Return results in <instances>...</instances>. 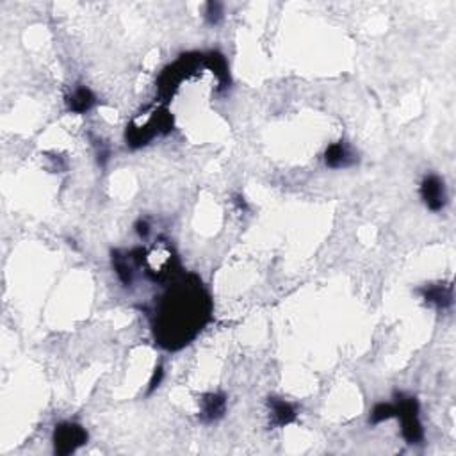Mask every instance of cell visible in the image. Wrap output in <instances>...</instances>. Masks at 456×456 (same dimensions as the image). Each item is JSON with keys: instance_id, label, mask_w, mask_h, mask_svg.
<instances>
[{"instance_id": "6da1fadb", "label": "cell", "mask_w": 456, "mask_h": 456, "mask_svg": "<svg viewBox=\"0 0 456 456\" xmlns=\"http://www.w3.org/2000/svg\"><path fill=\"white\" fill-rule=\"evenodd\" d=\"M202 305H209V298L202 296V287L196 289L191 298H185V289L171 291L155 312L159 314V321H155L159 344L167 349L187 344L209 317V310H202Z\"/></svg>"}, {"instance_id": "7a4b0ae2", "label": "cell", "mask_w": 456, "mask_h": 456, "mask_svg": "<svg viewBox=\"0 0 456 456\" xmlns=\"http://www.w3.org/2000/svg\"><path fill=\"white\" fill-rule=\"evenodd\" d=\"M395 417L401 420V433L406 444L417 445L424 440V430L419 419V401L405 392H395Z\"/></svg>"}, {"instance_id": "3957f363", "label": "cell", "mask_w": 456, "mask_h": 456, "mask_svg": "<svg viewBox=\"0 0 456 456\" xmlns=\"http://www.w3.org/2000/svg\"><path fill=\"white\" fill-rule=\"evenodd\" d=\"M52 442L56 455H71V452H75L81 445L88 442V431L77 423H61L53 430Z\"/></svg>"}, {"instance_id": "277c9868", "label": "cell", "mask_w": 456, "mask_h": 456, "mask_svg": "<svg viewBox=\"0 0 456 456\" xmlns=\"http://www.w3.org/2000/svg\"><path fill=\"white\" fill-rule=\"evenodd\" d=\"M419 195L424 205L430 210H433V212H440L445 207V203H447V192H445L444 180L438 175L430 173L423 178Z\"/></svg>"}, {"instance_id": "5b68a950", "label": "cell", "mask_w": 456, "mask_h": 456, "mask_svg": "<svg viewBox=\"0 0 456 456\" xmlns=\"http://www.w3.org/2000/svg\"><path fill=\"white\" fill-rule=\"evenodd\" d=\"M324 162H326L328 167L341 170V167L355 166L358 162V157H356V153L353 152V148L348 142L337 141L326 148V152H324Z\"/></svg>"}, {"instance_id": "8992f818", "label": "cell", "mask_w": 456, "mask_h": 456, "mask_svg": "<svg viewBox=\"0 0 456 456\" xmlns=\"http://www.w3.org/2000/svg\"><path fill=\"white\" fill-rule=\"evenodd\" d=\"M426 303L437 306L438 310H445L452 305V285L451 284H431L424 285L419 291Z\"/></svg>"}, {"instance_id": "52a82bcc", "label": "cell", "mask_w": 456, "mask_h": 456, "mask_svg": "<svg viewBox=\"0 0 456 456\" xmlns=\"http://www.w3.org/2000/svg\"><path fill=\"white\" fill-rule=\"evenodd\" d=\"M227 412V395L221 392H210L202 398V410L200 417L203 423H216Z\"/></svg>"}, {"instance_id": "ba28073f", "label": "cell", "mask_w": 456, "mask_h": 456, "mask_svg": "<svg viewBox=\"0 0 456 456\" xmlns=\"http://www.w3.org/2000/svg\"><path fill=\"white\" fill-rule=\"evenodd\" d=\"M267 405H269V412L271 417H273V424L274 426H287V424L294 423L296 417H298V412H296V406L292 403L285 401V399L280 398H269L267 399Z\"/></svg>"}, {"instance_id": "9c48e42d", "label": "cell", "mask_w": 456, "mask_h": 456, "mask_svg": "<svg viewBox=\"0 0 456 456\" xmlns=\"http://www.w3.org/2000/svg\"><path fill=\"white\" fill-rule=\"evenodd\" d=\"M110 255H113L110 256V259H113V267L114 271H116L118 278H120L121 285H123V287H130V285L134 284V266H135L130 252L123 253L120 252V249H114Z\"/></svg>"}, {"instance_id": "30bf717a", "label": "cell", "mask_w": 456, "mask_h": 456, "mask_svg": "<svg viewBox=\"0 0 456 456\" xmlns=\"http://www.w3.org/2000/svg\"><path fill=\"white\" fill-rule=\"evenodd\" d=\"M96 103L95 93L86 86H78L68 98V109L75 114H86Z\"/></svg>"}, {"instance_id": "8fae6325", "label": "cell", "mask_w": 456, "mask_h": 456, "mask_svg": "<svg viewBox=\"0 0 456 456\" xmlns=\"http://www.w3.org/2000/svg\"><path fill=\"white\" fill-rule=\"evenodd\" d=\"M207 66L212 70V73L217 77V82H219V89H224L228 84H230V75H228V66L227 61H224V56H221L219 52H210L207 53L205 57Z\"/></svg>"}, {"instance_id": "7c38bea8", "label": "cell", "mask_w": 456, "mask_h": 456, "mask_svg": "<svg viewBox=\"0 0 456 456\" xmlns=\"http://www.w3.org/2000/svg\"><path fill=\"white\" fill-rule=\"evenodd\" d=\"M395 417V408L394 403H376L370 410V417L369 423L370 424H380L385 423L388 419H394Z\"/></svg>"}, {"instance_id": "4fadbf2b", "label": "cell", "mask_w": 456, "mask_h": 456, "mask_svg": "<svg viewBox=\"0 0 456 456\" xmlns=\"http://www.w3.org/2000/svg\"><path fill=\"white\" fill-rule=\"evenodd\" d=\"M205 21L209 25H217L223 18V4L219 2H207L205 4Z\"/></svg>"}, {"instance_id": "5bb4252c", "label": "cell", "mask_w": 456, "mask_h": 456, "mask_svg": "<svg viewBox=\"0 0 456 456\" xmlns=\"http://www.w3.org/2000/svg\"><path fill=\"white\" fill-rule=\"evenodd\" d=\"M134 230L141 239H148L150 232H152V227H150L148 219H145V217H139V219L135 221V224H134Z\"/></svg>"}, {"instance_id": "9a60e30c", "label": "cell", "mask_w": 456, "mask_h": 456, "mask_svg": "<svg viewBox=\"0 0 456 456\" xmlns=\"http://www.w3.org/2000/svg\"><path fill=\"white\" fill-rule=\"evenodd\" d=\"M162 378H164V369H162V366H157L155 367V370H153V376H152V380H150V387H148V394H152L153 390H155L157 387H159L160 385V381H162Z\"/></svg>"}, {"instance_id": "2e32d148", "label": "cell", "mask_w": 456, "mask_h": 456, "mask_svg": "<svg viewBox=\"0 0 456 456\" xmlns=\"http://www.w3.org/2000/svg\"><path fill=\"white\" fill-rule=\"evenodd\" d=\"M235 203H237V207H239V209H241V210H248V205H246L244 196L235 195Z\"/></svg>"}]
</instances>
